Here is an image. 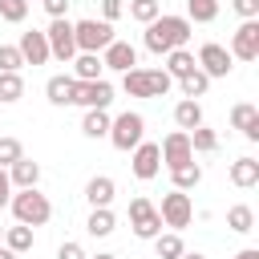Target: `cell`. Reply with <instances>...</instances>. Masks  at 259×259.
<instances>
[{
	"label": "cell",
	"mask_w": 259,
	"mask_h": 259,
	"mask_svg": "<svg viewBox=\"0 0 259 259\" xmlns=\"http://www.w3.org/2000/svg\"><path fill=\"white\" fill-rule=\"evenodd\" d=\"M174 121H178V130H194V125H202V105L194 101V97H182L178 105H174Z\"/></svg>",
	"instance_id": "22"
},
{
	"label": "cell",
	"mask_w": 259,
	"mask_h": 259,
	"mask_svg": "<svg viewBox=\"0 0 259 259\" xmlns=\"http://www.w3.org/2000/svg\"><path fill=\"white\" fill-rule=\"evenodd\" d=\"M158 214H162V227L182 231V227H190V219H194V202H190L186 190H170V194H162Z\"/></svg>",
	"instance_id": "6"
},
{
	"label": "cell",
	"mask_w": 259,
	"mask_h": 259,
	"mask_svg": "<svg viewBox=\"0 0 259 259\" xmlns=\"http://www.w3.org/2000/svg\"><path fill=\"white\" fill-rule=\"evenodd\" d=\"M113 194H117V186H113L109 174H97V178L85 182V198H89V206H109Z\"/></svg>",
	"instance_id": "19"
},
{
	"label": "cell",
	"mask_w": 259,
	"mask_h": 259,
	"mask_svg": "<svg viewBox=\"0 0 259 259\" xmlns=\"http://www.w3.org/2000/svg\"><path fill=\"white\" fill-rule=\"evenodd\" d=\"M20 65H24L20 49L16 45H0V73H20Z\"/></svg>",
	"instance_id": "36"
},
{
	"label": "cell",
	"mask_w": 259,
	"mask_h": 259,
	"mask_svg": "<svg viewBox=\"0 0 259 259\" xmlns=\"http://www.w3.org/2000/svg\"><path fill=\"white\" fill-rule=\"evenodd\" d=\"M89 259H117V255H109V251H101V255H89Z\"/></svg>",
	"instance_id": "46"
},
{
	"label": "cell",
	"mask_w": 259,
	"mask_h": 259,
	"mask_svg": "<svg viewBox=\"0 0 259 259\" xmlns=\"http://www.w3.org/2000/svg\"><path fill=\"white\" fill-rule=\"evenodd\" d=\"M190 32H194V24H190L186 16L162 12V16H154V20L146 24V49H150V53H158V57H166L170 49H186Z\"/></svg>",
	"instance_id": "1"
},
{
	"label": "cell",
	"mask_w": 259,
	"mask_h": 259,
	"mask_svg": "<svg viewBox=\"0 0 259 259\" xmlns=\"http://www.w3.org/2000/svg\"><path fill=\"white\" fill-rule=\"evenodd\" d=\"M0 105H4V101H0Z\"/></svg>",
	"instance_id": "48"
},
{
	"label": "cell",
	"mask_w": 259,
	"mask_h": 259,
	"mask_svg": "<svg viewBox=\"0 0 259 259\" xmlns=\"http://www.w3.org/2000/svg\"><path fill=\"white\" fill-rule=\"evenodd\" d=\"M190 150H198V154H214V150H219V134L206 130V125H194V130H190Z\"/></svg>",
	"instance_id": "32"
},
{
	"label": "cell",
	"mask_w": 259,
	"mask_h": 259,
	"mask_svg": "<svg viewBox=\"0 0 259 259\" xmlns=\"http://www.w3.org/2000/svg\"><path fill=\"white\" fill-rule=\"evenodd\" d=\"M0 239H4V227H0Z\"/></svg>",
	"instance_id": "47"
},
{
	"label": "cell",
	"mask_w": 259,
	"mask_h": 259,
	"mask_svg": "<svg viewBox=\"0 0 259 259\" xmlns=\"http://www.w3.org/2000/svg\"><path fill=\"white\" fill-rule=\"evenodd\" d=\"M170 178H174V190H194V186L202 182V166L190 158V162L174 166V170H170Z\"/></svg>",
	"instance_id": "25"
},
{
	"label": "cell",
	"mask_w": 259,
	"mask_h": 259,
	"mask_svg": "<svg viewBox=\"0 0 259 259\" xmlns=\"http://www.w3.org/2000/svg\"><path fill=\"white\" fill-rule=\"evenodd\" d=\"M0 259H16V251H8V247H0Z\"/></svg>",
	"instance_id": "45"
},
{
	"label": "cell",
	"mask_w": 259,
	"mask_h": 259,
	"mask_svg": "<svg viewBox=\"0 0 259 259\" xmlns=\"http://www.w3.org/2000/svg\"><path fill=\"white\" fill-rule=\"evenodd\" d=\"M8 178H12V190H24V186H36L40 182V166L32 158H16L8 166Z\"/></svg>",
	"instance_id": "17"
},
{
	"label": "cell",
	"mask_w": 259,
	"mask_h": 259,
	"mask_svg": "<svg viewBox=\"0 0 259 259\" xmlns=\"http://www.w3.org/2000/svg\"><path fill=\"white\" fill-rule=\"evenodd\" d=\"M198 69V61H194V53H186V49H170L166 53V73L178 81V77H186V73H194Z\"/></svg>",
	"instance_id": "24"
},
{
	"label": "cell",
	"mask_w": 259,
	"mask_h": 259,
	"mask_svg": "<svg viewBox=\"0 0 259 259\" xmlns=\"http://www.w3.org/2000/svg\"><path fill=\"white\" fill-rule=\"evenodd\" d=\"M24 16H28V0H0V20L20 24Z\"/></svg>",
	"instance_id": "35"
},
{
	"label": "cell",
	"mask_w": 259,
	"mask_h": 259,
	"mask_svg": "<svg viewBox=\"0 0 259 259\" xmlns=\"http://www.w3.org/2000/svg\"><path fill=\"white\" fill-rule=\"evenodd\" d=\"M45 93H49V101H53V105H73V93H77V77H65V73H57V77H49Z\"/></svg>",
	"instance_id": "20"
},
{
	"label": "cell",
	"mask_w": 259,
	"mask_h": 259,
	"mask_svg": "<svg viewBox=\"0 0 259 259\" xmlns=\"http://www.w3.org/2000/svg\"><path fill=\"white\" fill-rule=\"evenodd\" d=\"M113 227H117V219H113V210H109V206H93V210H89V223H85V231H89L93 239H105V235H113Z\"/></svg>",
	"instance_id": "23"
},
{
	"label": "cell",
	"mask_w": 259,
	"mask_h": 259,
	"mask_svg": "<svg viewBox=\"0 0 259 259\" xmlns=\"http://www.w3.org/2000/svg\"><path fill=\"white\" fill-rule=\"evenodd\" d=\"M105 138H109L117 150H125V154H130V150L146 138V117H142V113H134V109L117 113V117L109 121V134H105Z\"/></svg>",
	"instance_id": "4"
},
{
	"label": "cell",
	"mask_w": 259,
	"mask_h": 259,
	"mask_svg": "<svg viewBox=\"0 0 259 259\" xmlns=\"http://www.w3.org/2000/svg\"><path fill=\"white\" fill-rule=\"evenodd\" d=\"M158 154H162V162L174 170V166H182V162H190L194 158V150H190V134L186 130H174V134H166V142L158 146Z\"/></svg>",
	"instance_id": "13"
},
{
	"label": "cell",
	"mask_w": 259,
	"mask_h": 259,
	"mask_svg": "<svg viewBox=\"0 0 259 259\" xmlns=\"http://www.w3.org/2000/svg\"><path fill=\"white\" fill-rule=\"evenodd\" d=\"M227 227H231L235 235H247V231H255V210H251L247 202L231 206V210H227Z\"/></svg>",
	"instance_id": "28"
},
{
	"label": "cell",
	"mask_w": 259,
	"mask_h": 259,
	"mask_svg": "<svg viewBox=\"0 0 259 259\" xmlns=\"http://www.w3.org/2000/svg\"><path fill=\"white\" fill-rule=\"evenodd\" d=\"M121 12H125V0H101V20H109V24H113Z\"/></svg>",
	"instance_id": "38"
},
{
	"label": "cell",
	"mask_w": 259,
	"mask_h": 259,
	"mask_svg": "<svg viewBox=\"0 0 259 259\" xmlns=\"http://www.w3.org/2000/svg\"><path fill=\"white\" fill-rule=\"evenodd\" d=\"M24 97V77L20 73H0V101H20Z\"/></svg>",
	"instance_id": "33"
},
{
	"label": "cell",
	"mask_w": 259,
	"mask_h": 259,
	"mask_svg": "<svg viewBox=\"0 0 259 259\" xmlns=\"http://www.w3.org/2000/svg\"><path fill=\"white\" fill-rule=\"evenodd\" d=\"M40 4H45L49 16H65V12H69V0H40Z\"/></svg>",
	"instance_id": "42"
},
{
	"label": "cell",
	"mask_w": 259,
	"mask_h": 259,
	"mask_svg": "<svg viewBox=\"0 0 259 259\" xmlns=\"http://www.w3.org/2000/svg\"><path fill=\"white\" fill-rule=\"evenodd\" d=\"M235 259H259V251H255V247H247V251H239Z\"/></svg>",
	"instance_id": "43"
},
{
	"label": "cell",
	"mask_w": 259,
	"mask_h": 259,
	"mask_svg": "<svg viewBox=\"0 0 259 259\" xmlns=\"http://www.w3.org/2000/svg\"><path fill=\"white\" fill-rule=\"evenodd\" d=\"M170 85H174V77L166 73V69H125L121 73V89L130 93V97H166L170 93Z\"/></svg>",
	"instance_id": "2"
},
{
	"label": "cell",
	"mask_w": 259,
	"mask_h": 259,
	"mask_svg": "<svg viewBox=\"0 0 259 259\" xmlns=\"http://www.w3.org/2000/svg\"><path fill=\"white\" fill-rule=\"evenodd\" d=\"M73 40H77V53H101L113 36V24L109 20H77L73 24Z\"/></svg>",
	"instance_id": "5"
},
{
	"label": "cell",
	"mask_w": 259,
	"mask_h": 259,
	"mask_svg": "<svg viewBox=\"0 0 259 259\" xmlns=\"http://www.w3.org/2000/svg\"><path fill=\"white\" fill-rule=\"evenodd\" d=\"M109 121H113V117H109L105 109H85L81 134H85V138H105V134H109Z\"/></svg>",
	"instance_id": "27"
},
{
	"label": "cell",
	"mask_w": 259,
	"mask_h": 259,
	"mask_svg": "<svg viewBox=\"0 0 259 259\" xmlns=\"http://www.w3.org/2000/svg\"><path fill=\"white\" fill-rule=\"evenodd\" d=\"M20 57H24V65H45L53 53H49V36L45 32H36V28H28V32H20Z\"/></svg>",
	"instance_id": "15"
},
{
	"label": "cell",
	"mask_w": 259,
	"mask_h": 259,
	"mask_svg": "<svg viewBox=\"0 0 259 259\" xmlns=\"http://www.w3.org/2000/svg\"><path fill=\"white\" fill-rule=\"evenodd\" d=\"M8 198H12V178H8V170L0 166V206H8Z\"/></svg>",
	"instance_id": "41"
},
{
	"label": "cell",
	"mask_w": 259,
	"mask_h": 259,
	"mask_svg": "<svg viewBox=\"0 0 259 259\" xmlns=\"http://www.w3.org/2000/svg\"><path fill=\"white\" fill-rule=\"evenodd\" d=\"M231 182L239 186V190H251V186H259V162L247 154V158H235L231 162Z\"/></svg>",
	"instance_id": "18"
},
{
	"label": "cell",
	"mask_w": 259,
	"mask_h": 259,
	"mask_svg": "<svg viewBox=\"0 0 259 259\" xmlns=\"http://www.w3.org/2000/svg\"><path fill=\"white\" fill-rule=\"evenodd\" d=\"M231 125H235L247 142H259V109H255L251 101H239V105L231 109Z\"/></svg>",
	"instance_id": "16"
},
{
	"label": "cell",
	"mask_w": 259,
	"mask_h": 259,
	"mask_svg": "<svg viewBox=\"0 0 259 259\" xmlns=\"http://www.w3.org/2000/svg\"><path fill=\"white\" fill-rule=\"evenodd\" d=\"M57 259H89V255L81 251V243H61L57 247Z\"/></svg>",
	"instance_id": "40"
},
{
	"label": "cell",
	"mask_w": 259,
	"mask_h": 259,
	"mask_svg": "<svg viewBox=\"0 0 259 259\" xmlns=\"http://www.w3.org/2000/svg\"><path fill=\"white\" fill-rule=\"evenodd\" d=\"M154 251H158V259H178L186 251V243L178 231H166V235H154Z\"/></svg>",
	"instance_id": "29"
},
{
	"label": "cell",
	"mask_w": 259,
	"mask_h": 259,
	"mask_svg": "<svg viewBox=\"0 0 259 259\" xmlns=\"http://www.w3.org/2000/svg\"><path fill=\"white\" fill-rule=\"evenodd\" d=\"M130 227H134V235L138 239H154V235H162V214H158V206L150 202V198H134L130 202Z\"/></svg>",
	"instance_id": "7"
},
{
	"label": "cell",
	"mask_w": 259,
	"mask_h": 259,
	"mask_svg": "<svg viewBox=\"0 0 259 259\" xmlns=\"http://www.w3.org/2000/svg\"><path fill=\"white\" fill-rule=\"evenodd\" d=\"M231 8H235L243 20H255V16H259V0H231Z\"/></svg>",
	"instance_id": "39"
},
{
	"label": "cell",
	"mask_w": 259,
	"mask_h": 259,
	"mask_svg": "<svg viewBox=\"0 0 259 259\" xmlns=\"http://www.w3.org/2000/svg\"><path fill=\"white\" fill-rule=\"evenodd\" d=\"M194 61H198V69L214 81V77H227V73H231V61H235V57H231L219 40H206V45L198 49V57H194Z\"/></svg>",
	"instance_id": "11"
},
{
	"label": "cell",
	"mask_w": 259,
	"mask_h": 259,
	"mask_svg": "<svg viewBox=\"0 0 259 259\" xmlns=\"http://www.w3.org/2000/svg\"><path fill=\"white\" fill-rule=\"evenodd\" d=\"M8 206H12V214H16V223H24V227H45L49 219H53V202L36 190V186H24V190H16L12 198H8Z\"/></svg>",
	"instance_id": "3"
},
{
	"label": "cell",
	"mask_w": 259,
	"mask_h": 259,
	"mask_svg": "<svg viewBox=\"0 0 259 259\" xmlns=\"http://www.w3.org/2000/svg\"><path fill=\"white\" fill-rule=\"evenodd\" d=\"M130 16L138 24H150L154 16H162V0H130Z\"/></svg>",
	"instance_id": "34"
},
{
	"label": "cell",
	"mask_w": 259,
	"mask_h": 259,
	"mask_svg": "<svg viewBox=\"0 0 259 259\" xmlns=\"http://www.w3.org/2000/svg\"><path fill=\"white\" fill-rule=\"evenodd\" d=\"M227 53L239 57V61H255V57H259V16H255V20H243V24L235 28Z\"/></svg>",
	"instance_id": "10"
},
{
	"label": "cell",
	"mask_w": 259,
	"mask_h": 259,
	"mask_svg": "<svg viewBox=\"0 0 259 259\" xmlns=\"http://www.w3.org/2000/svg\"><path fill=\"white\" fill-rule=\"evenodd\" d=\"M101 69H105V65H101V53H77V57H73V77H77V81H97Z\"/></svg>",
	"instance_id": "21"
},
{
	"label": "cell",
	"mask_w": 259,
	"mask_h": 259,
	"mask_svg": "<svg viewBox=\"0 0 259 259\" xmlns=\"http://www.w3.org/2000/svg\"><path fill=\"white\" fill-rule=\"evenodd\" d=\"M219 16V0H186V20L190 24H210Z\"/></svg>",
	"instance_id": "30"
},
{
	"label": "cell",
	"mask_w": 259,
	"mask_h": 259,
	"mask_svg": "<svg viewBox=\"0 0 259 259\" xmlns=\"http://www.w3.org/2000/svg\"><path fill=\"white\" fill-rule=\"evenodd\" d=\"M45 36H49V53L57 57V61H73L77 57V40H73V24L65 20V16H53L49 20V28H45Z\"/></svg>",
	"instance_id": "8"
},
{
	"label": "cell",
	"mask_w": 259,
	"mask_h": 259,
	"mask_svg": "<svg viewBox=\"0 0 259 259\" xmlns=\"http://www.w3.org/2000/svg\"><path fill=\"white\" fill-rule=\"evenodd\" d=\"M178 259H206V255H202V251H182Z\"/></svg>",
	"instance_id": "44"
},
{
	"label": "cell",
	"mask_w": 259,
	"mask_h": 259,
	"mask_svg": "<svg viewBox=\"0 0 259 259\" xmlns=\"http://www.w3.org/2000/svg\"><path fill=\"white\" fill-rule=\"evenodd\" d=\"M101 65H105V69L125 73V69H134V65H138V49H134L130 40H109V45L101 49Z\"/></svg>",
	"instance_id": "14"
},
{
	"label": "cell",
	"mask_w": 259,
	"mask_h": 259,
	"mask_svg": "<svg viewBox=\"0 0 259 259\" xmlns=\"http://www.w3.org/2000/svg\"><path fill=\"white\" fill-rule=\"evenodd\" d=\"M8 251H16V255H24V251H32V227H24V223H16V227H4V239H0Z\"/></svg>",
	"instance_id": "26"
},
{
	"label": "cell",
	"mask_w": 259,
	"mask_h": 259,
	"mask_svg": "<svg viewBox=\"0 0 259 259\" xmlns=\"http://www.w3.org/2000/svg\"><path fill=\"white\" fill-rule=\"evenodd\" d=\"M130 166H134V178L150 182V178L162 170V154H158V142H146V138H142V142L134 146V162H130Z\"/></svg>",
	"instance_id": "12"
},
{
	"label": "cell",
	"mask_w": 259,
	"mask_h": 259,
	"mask_svg": "<svg viewBox=\"0 0 259 259\" xmlns=\"http://www.w3.org/2000/svg\"><path fill=\"white\" fill-rule=\"evenodd\" d=\"M178 89H182V97H202L206 89H210V77L202 73V69H194V73H186V77H178Z\"/></svg>",
	"instance_id": "31"
},
{
	"label": "cell",
	"mask_w": 259,
	"mask_h": 259,
	"mask_svg": "<svg viewBox=\"0 0 259 259\" xmlns=\"http://www.w3.org/2000/svg\"><path fill=\"white\" fill-rule=\"evenodd\" d=\"M113 101V85L105 77L97 81H77V93H73V105H85V109H109Z\"/></svg>",
	"instance_id": "9"
},
{
	"label": "cell",
	"mask_w": 259,
	"mask_h": 259,
	"mask_svg": "<svg viewBox=\"0 0 259 259\" xmlns=\"http://www.w3.org/2000/svg\"><path fill=\"white\" fill-rule=\"evenodd\" d=\"M16 158H24V146H20V138H0V166L8 170Z\"/></svg>",
	"instance_id": "37"
}]
</instances>
